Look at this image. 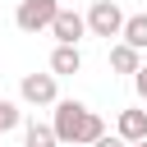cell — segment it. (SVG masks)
Returning a JSON list of instances; mask_svg holds the SVG:
<instances>
[{
	"instance_id": "cell-12",
	"label": "cell",
	"mask_w": 147,
	"mask_h": 147,
	"mask_svg": "<svg viewBox=\"0 0 147 147\" xmlns=\"http://www.w3.org/2000/svg\"><path fill=\"white\" fill-rule=\"evenodd\" d=\"M133 87H138V96H142V101H147V64H142V69H138V74H133Z\"/></svg>"
},
{
	"instance_id": "cell-9",
	"label": "cell",
	"mask_w": 147,
	"mask_h": 147,
	"mask_svg": "<svg viewBox=\"0 0 147 147\" xmlns=\"http://www.w3.org/2000/svg\"><path fill=\"white\" fill-rule=\"evenodd\" d=\"M110 69H115V74H138V69H142V55H138L133 46L115 41V46H110Z\"/></svg>"
},
{
	"instance_id": "cell-8",
	"label": "cell",
	"mask_w": 147,
	"mask_h": 147,
	"mask_svg": "<svg viewBox=\"0 0 147 147\" xmlns=\"http://www.w3.org/2000/svg\"><path fill=\"white\" fill-rule=\"evenodd\" d=\"M78 69H83V51H78V46H55V51H51V74H55V78L78 74Z\"/></svg>"
},
{
	"instance_id": "cell-11",
	"label": "cell",
	"mask_w": 147,
	"mask_h": 147,
	"mask_svg": "<svg viewBox=\"0 0 147 147\" xmlns=\"http://www.w3.org/2000/svg\"><path fill=\"white\" fill-rule=\"evenodd\" d=\"M18 119H23V110H18L14 101H5V96H0V133H9V129H18Z\"/></svg>"
},
{
	"instance_id": "cell-14",
	"label": "cell",
	"mask_w": 147,
	"mask_h": 147,
	"mask_svg": "<svg viewBox=\"0 0 147 147\" xmlns=\"http://www.w3.org/2000/svg\"><path fill=\"white\" fill-rule=\"evenodd\" d=\"M133 147H147V138H142V142H133Z\"/></svg>"
},
{
	"instance_id": "cell-2",
	"label": "cell",
	"mask_w": 147,
	"mask_h": 147,
	"mask_svg": "<svg viewBox=\"0 0 147 147\" xmlns=\"http://www.w3.org/2000/svg\"><path fill=\"white\" fill-rule=\"evenodd\" d=\"M83 23H87V32L92 37H119V28H124V9L115 5V0H92V9L83 14Z\"/></svg>"
},
{
	"instance_id": "cell-4",
	"label": "cell",
	"mask_w": 147,
	"mask_h": 147,
	"mask_svg": "<svg viewBox=\"0 0 147 147\" xmlns=\"http://www.w3.org/2000/svg\"><path fill=\"white\" fill-rule=\"evenodd\" d=\"M18 96L28 106H55L60 101V83H55V74H23L18 78Z\"/></svg>"
},
{
	"instance_id": "cell-3",
	"label": "cell",
	"mask_w": 147,
	"mask_h": 147,
	"mask_svg": "<svg viewBox=\"0 0 147 147\" xmlns=\"http://www.w3.org/2000/svg\"><path fill=\"white\" fill-rule=\"evenodd\" d=\"M55 14H60V0H18L14 23H18V32H46Z\"/></svg>"
},
{
	"instance_id": "cell-13",
	"label": "cell",
	"mask_w": 147,
	"mask_h": 147,
	"mask_svg": "<svg viewBox=\"0 0 147 147\" xmlns=\"http://www.w3.org/2000/svg\"><path fill=\"white\" fill-rule=\"evenodd\" d=\"M92 147H129V142H124V138H110V133H101V138H96Z\"/></svg>"
},
{
	"instance_id": "cell-5",
	"label": "cell",
	"mask_w": 147,
	"mask_h": 147,
	"mask_svg": "<svg viewBox=\"0 0 147 147\" xmlns=\"http://www.w3.org/2000/svg\"><path fill=\"white\" fill-rule=\"evenodd\" d=\"M60 46H78L83 37H87V23H83V14H74V9H60L55 18H51V28H46Z\"/></svg>"
},
{
	"instance_id": "cell-6",
	"label": "cell",
	"mask_w": 147,
	"mask_h": 147,
	"mask_svg": "<svg viewBox=\"0 0 147 147\" xmlns=\"http://www.w3.org/2000/svg\"><path fill=\"white\" fill-rule=\"evenodd\" d=\"M115 138H124L129 147L142 142V138H147V110H138V106L119 110V119H115Z\"/></svg>"
},
{
	"instance_id": "cell-7",
	"label": "cell",
	"mask_w": 147,
	"mask_h": 147,
	"mask_svg": "<svg viewBox=\"0 0 147 147\" xmlns=\"http://www.w3.org/2000/svg\"><path fill=\"white\" fill-rule=\"evenodd\" d=\"M119 41H124V46H133V51L142 55V51H147V14H124Z\"/></svg>"
},
{
	"instance_id": "cell-10",
	"label": "cell",
	"mask_w": 147,
	"mask_h": 147,
	"mask_svg": "<svg viewBox=\"0 0 147 147\" xmlns=\"http://www.w3.org/2000/svg\"><path fill=\"white\" fill-rule=\"evenodd\" d=\"M23 147H60V142H55V129H51V124H37V119H32L28 133H23Z\"/></svg>"
},
{
	"instance_id": "cell-1",
	"label": "cell",
	"mask_w": 147,
	"mask_h": 147,
	"mask_svg": "<svg viewBox=\"0 0 147 147\" xmlns=\"http://www.w3.org/2000/svg\"><path fill=\"white\" fill-rule=\"evenodd\" d=\"M55 142H69V147H92L101 133H106V119L96 110H87L83 101H55Z\"/></svg>"
}]
</instances>
